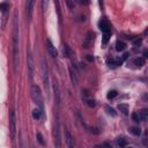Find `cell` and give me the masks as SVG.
Masks as SVG:
<instances>
[{"label":"cell","instance_id":"obj_28","mask_svg":"<svg viewBox=\"0 0 148 148\" xmlns=\"http://www.w3.org/2000/svg\"><path fill=\"white\" fill-rule=\"evenodd\" d=\"M128 58V53H125L124 56H123V60H125V59H127Z\"/></svg>","mask_w":148,"mask_h":148},{"label":"cell","instance_id":"obj_2","mask_svg":"<svg viewBox=\"0 0 148 148\" xmlns=\"http://www.w3.org/2000/svg\"><path fill=\"white\" fill-rule=\"evenodd\" d=\"M31 96H32L34 102L42 109V106H43V96H42V92H40V88L38 86L34 84L31 87Z\"/></svg>","mask_w":148,"mask_h":148},{"label":"cell","instance_id":"obj_1","mask_svg":"<svg viewBox=\"0 0 148 148\" xmlns=\"http://www.w3.org/2000/svg\"><path fill=\"white\" fill-rule=\"evenodd\" d=\"M18 23H17V16L15 15L14 18V32H13V57H14V64L16 66V59H17V46H18Z\"/></svg>","mask_w":148,"mask_h":148},{"label":"cell","instance_id":"obj_18","mask_svg":"<svg viewBox=\"0 0 148 148\" xmlns=\"http://www.w3.org/2000/svg\"><path fill=\"white\" fill-rule=\"evenodd\" d=\"M130 132L133 134V135H140L141 134V130H140V127H131L130 128Z\"/></svg>","mask_w":148,"mask_h":148},{"label":"cell","instance_id":"obj_29","mask_svg":"<svg viewBox=\"0 0 148 148\" xmlns=\"http://www.w3.org/2000/svg\"><path fill=\"white\" fill-rule=\"evenodd\" d=\"M143 54H145V57H146V58H148V51H147V50L143 52Z\"/></svg>","mask_w":148,"mask_h":148},{"label":"cell","instance_id":"obj_14","mask_svg":"<svg viewBox=\"0 0 148 148\" xmlns=\"http://www.w3.org/2000/svg\"><path fill=\"white\" fill-rule=\"evenodd\" d=\"M125 47H126V44H125L124 42L118 40V42L116 43V50H117V51H124Z\"/></svg>","mask_w":148,"mask_h":148},{"label":"cell","instance_id":"obj_22","mask_svg":"<svg viewBox=\"0 0 148 148\" xmlns=\"http://www.w3.org/2000/svg\"><path fill=\"white\" fill-rule=\"evenodd\" d=\"M105 110L108 111L109 114H111V116H113V117L116 116V112H114V110H113L112 108H110V106H105Z\"/></svg>","mask_w":148,"mask_h":148},{"label":"cell","instance_id":"obj_30","mask_svg":"<svg viewBox=\"0 0 148 148\" xmlns=\"http://www.w3.org/2000/svg\"><path fill=\"white\" fill-rule=\"evenodd\" d=\"M145 34H146V35H148V28H147V30L145 31Z\"/></svg>","mask_w":148,"mask_h":148},{"label":"cell","instance_id":"obj_3","mask_svg":"<svg viewBox=\"0 0 148 148\" xmlns=\"http://www.w3.org/2000/svg\"><path fill=\"white\" fill-rule=\"evenodd\" d=\"M82 98H83L84 103H86L89 108H94V106L96 105L95 99L92 98V96L89 94V91H88V90H82Z\"/></svg>","mask_w":148,"mask_h":148},{"label":"cell","instance_id":"obj_17","mask_svg":"<svg viewBox=\"0 0 148 148\" xmlns=\"http://www.w3.org/2000/svg\"><path fill=\"white\" fill-rule=\"evenodd\" d=\"M118 109L124 113V114H128V106L126 104H119L118 105Z\"/></svg>","mask_w":148,"mask_h":148},{"label":"cell","instance_id":"obj_25","mask_svg":"<svg viewBox=\"0 0 148 148\" xmlns=\"http://www.w3.org/2000/svg\"><path fill=\"white\" fill-rule=\"evenodd\" d=\"M37 139H38V141H39L40 145H44V140H43V136H42L40 133H37Z\"/></svg>","mask_w":148,"mask_h":148},{"label":"cell","instance_id":"obj_13","mask_svg":"<svg viewBox=\"0 0 148 148\" xmlns=\"http://www.w3.org/2000/svg\"><path fill=\"white\" fill-rule=\"evenodd\" d=\"M138 113H139L141 120H145V119L148 118V109H142V110H140Z\"/></svg>","mask_w":148,"mask_h":148},{"label":"cell","instance_id":"obj_27","mask_svg":"<svg viewBox=\"0 0 148 148\" xmlns=\"http://www.w3.org/2000/svg\"><path fill=\"white\" fill-rule=\"evenodd\" d=\"M7 7H8V5H7V3H5V2H2V3H1V10H2V13H5V12H6Z\"/></svg>","mask_w":148,"mask_h":148},{"label":"cell","instance_id":"obj_16","mask_svg":"<svg viewBox=\"0 0 148 148\" xmlns=\"http://www.w3.org/2000/svg\"><path fill=\"white\" fill-rule=\"evenodd\" d=\"M133 62H134V65H135L136 67H141V66H143L145 60H143V58H135Z\"/></svg>","mask_w":148,"mask_h":148},{"label":"cell","instance_id":"obj_8","mask_svg":"<svg viewBox=\"0 0 148 148\" xmlns=\"http://www.w3.org/2000/svg\"><path fill=\"white\" fill-rule=\"evenodd\" d=\"M34 5H35V0H27V2H25V13H27V17L29 20L32 17Z\"/></svg>","mask_w":148,"mask_h":148},{"label":"cell","instance_id":"obj_23","mask_svg":"<svg viewBox=\"0 0 148 148\" xmlns=\"http://www.w3.org/2000/svg\"><path fill=\"white\" fill-rule=\"evenodd\" d=\"M54 3L57 5V10H58L59 17H61V13H60V6H59V0H54Z\"/></svg>","mask_w":148,"mask_h":148},{"label":"cell","instance_id":"obj_24","mask_svg":"<svg viewBox=\"0 0 148 148\" xmlns=\"http://www.w3.org/2000/svg\"><path fill=\"white\" fill-rule=\"evenodd\" d=\"M47 2H49V0H42V7H43V10H46V8H47Z\"/></svg>","mask_w":148,"mask_h":148},{"label":"cell","instance_id":"obj_15","mask_svg":"<svg viewBox=\"0 0 148 148\" xmlns=\"http://www.w3.org/2000/svg\"><path fill=\"white\" fill-rule=\"evenodd\" d=\"M91 38H92V32H88V35H87V37H86V40H84V43H83V47H88V45H89Z\"/></svg>","mask_w":148,"mask_h":148},{"label":"cell","instance_id":"obj_4","mask_svg":"<svg viewBox=\"0 0 148 148\" xmlns=\"http://www.w3.org/2000/svg\"><path fill=\"white\" fill-rule=\"evenodd\" d=\"M42 76H43V82H44L45 89L47 91L49 90V69H47L45 61H43V64H42Z\"/></svg>","mask_w":148,"mask_h":148},{"label":"cell","instance_id":"obj_19","mask_svg":"<svg viewBox=\"0 0 148 148\" xmlns=\"http://www.w3.org/2000/svg\"><path fill=\"white\" fill-rule=\"evenodd\" d=\"M117 142H118V146H120V147H125L127 145V142H126V140L124 138H118Z\"/></svg>","mask_w":148,"mask_h":148},{"label":"cell","instance_id":"obj_9","mask_svg":"<svg viewBox=\"0 0 148 148\" xmlns=\"http://www.w3.org/2000/svg\"><path fill=\"white\" fill-rule=\"evenodd\" d=\"M65 141H66V145H67V147H69V148H72V147H74V139H73V136L71 135V133L66 130L65 131Z\"/></svg>","mask_w":148,"mask_h":148},{"label":"cell","instance_id":"obj_6","mask_svg":"<svg viewBox=\"0 0 148 148\" xmlns=\"http://www.w3.org/2000/svg\"><path fill=\"white\" fill-rule=\"evenodd\" d=\"M46 49H47V52H49V54L53 58V59H56L57 57H58V52H57V50H56V46L53 45V43L51 42V39H46Z\"/></svg>","mask_w":148,"mask_h":148},{"label":"cell","instance_id":"obj_12","mask_svg":"<svg viewBox=\"0 0 148 148\" xmlns=\"http://www.w3.org/2000/svg\"><path fill=\"white\" fill-rule=\"evenodd\" d=\"M32 117H34V119H36V120L40 119V117H42V109H40V108L34 109V110H32Z\"/></svg>","mask_w":148,"mask_h":148},{"label":"cell","instance_id":"obj_11","mask_svg":"<svg viewBox=\"0 0 148 148\" xmlns=\"http://www.w3.org/2000/svg\"><path fill=\"white\" fill-rule=\"evenodd\" d=\"M53 90H54V98H56V103L59 105L60 104V92H59V87L58 83L54 82L53 83Z\"/></svg>","mask_w":148,"mask_h":148},{"label":"cell","instance_id":"obj_21","mask_svg":"<svg viewBox=\"0 0 148 148\" xmlns=\"http://www.w3.org/2000/svg\"><path fill=\"white\" fill-rule=\"evenodd\" d=\"M132 119H133L135 123H138V121L141 120V119H140V116H139L138 112H133V113H132Z\"/></svg>","mask_w":148,"mask_h":148},{"label":"cell","instance_id":"obj_7","mask_svg":"<svg viewBox=\"0 0 148 148\" xmlns=\"http://www.w3.org/2000/svg\"><path fill=\"white\" fill-rule=\"evenodd\" d=\"M10 133H12V136L14 138L15 136V132H16V113H15V110H12L10 112Z\"/></svg>","mask_w":148,"mask_h":148},{"label":"cell","instance_id":"obj_5","mask_svg":"<svg viewBox=\"0 0 148 148\" xmlns=\"http://www.w3.org/2000/svg\"><path fill=\"white\" fill-rule=\"evenodd\" d=\"M34 73H35L34 58H32L31 52L29 51V52H28V74H29V77H30V79H32V77H34Z\"/></svg>","mask_w":148,"mask_h":148},{"label":"cell","instance_id":"obj_26","mask_svg":"<svg viewBox=\"0 0 148 148\" xmlns=\"http://www.w3.org/2000/svg\"><path fill=\"white\" fill-rule=\"evenodd\" d=\"M109 36H110V34H104V36H103V44H105L109 40Z\"/></svg>","mask_w":148,"mask_h":148},{"label":"cell","instance_id":"obj_10","mask_svg":"<svg viewBox=\"0 0 148 148\" xmlns=\"http://www.w3.org/2000/svg\"><path fill=\"white\" fill-rule=\"evenodd\" d=\"M98 25H99V29H101V31L103 34H110V25H109V23L105 20L99 21V24Z\"/></svg>","mask_w":148,"mask_h":148},{"label":"cell","instance_id":"obj_20","mask_svg":"<svg viewBox=\"0 0 148 148\" xmlns=\"http://www.w3.org/2000/svg\"><path fill=\"white\" fill-rule=\"evenodd\" d=\"M117 96V91L116 90H110L109 92H108V95H106V97L109 98V99H112V98H114Z\"/></svg>","mask_w":148,"mask_h":148}]
</instances>
